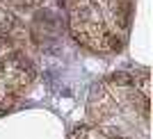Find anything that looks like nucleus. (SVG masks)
I'll return each mask as SVG.
<instances>
[{
    "label": "nucleus",
    "instance_id": "obj_3",
    "mask_svg": "<svg viewBox=\"0 0 153 139\" xmlns=\"http://www.w3.org/2000/svg\"><path fill=\"white\" fill-rule=\"evenodd\" d=\"M9 25H12V21H9V14L2 5H0V48H2V39L7 37V32H9Z\"/></svg>",
    "mask_w": 153,
    "mask_h": 139
},
{
    "label": "nucleus",
    "instance_id": "obj_2",
    "mask_svg": "<svg viewBox=\"0 0 153 139\" xmlns=\"http://www.w3.org/2000/svg\"><path fill=\"white\" fill-rule=\"evenodd\" d=\"M30 78L32 75L25 62L2 46L0 48V112L9 105V98L19 96V91L27 87Z\"/></svg>",
    "mask_w": 153,
    "mask_h": 139
},
{
    "label": "nucleus",
    "instance_id": "obj_1",
    "mask_svg": "<svg viewBox=\"0 0 153 139\" xmlns=\"http://www.w3.org/2000/svg\"><path fill=\"white\" fill-rule=\"evenodd\" d=\"M133 0H71V27L91 50H119L130 25Z\"/></svg>",
    "mask_w": 153,
    "mask_h": 139
}]
</instances>
